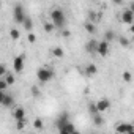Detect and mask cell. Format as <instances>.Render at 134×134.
Instances as JSON below:
<instances>
[{"mask_svg": "<svg viewBox=\"0 0 134 134\" xmlns=\"http://www.w3.org/2000/svg\"><path fill=\"white\" fill-rule=\"evenodd\" d=\"M120 44H121L123 47H126V46H129V40H126V38H120Z\"/></svg>", "mask_w": 134, "mask_h": 134, "instance_id": "4316f807", "label": "cell"}, {"mask_svg": "<svg viewBox=\"0 0 134 134\" xmlns=\"http://www.w3.org/2000/svg\"><path fill=\"white\" fill-rule=\"evenodd\" d=\"M104 38H106V41L109 43V41H112V40L115 38V33H114L112 30H107V32L104 33Z\"/></svg>", "mask_w": 134, "mask_h": 134, "instance_id": "e0dca14e", "label": "cell"}, {"mask_svg": "<svg viewBox=\"0 0 134 134\" xmlns=\"http://www.w3.org/2000/svg\"><path fill=\"white\" fill-rule=\"evenodd\" d=\"M99 55H107L109 54V43L106 41V40H103V41H99V44H98V51H96Z\"/></svg>", "mask_w": 134, "mask_h": 134, "instance_id": "52a82bcc", "label": "cell"}, {"mask_svg": "<svg viewBox=\"0 0 134 134\" xmlns=\"http://www.w3.org/2000/svg\"><path fill=\"white\" fill-rule=\"evenodd\" d=\"M131 131H134V125H131V123H120V125H117V132L118 134H129Z\"/></svg>", "mask_w": 134, "mask_h": 134, "instance_id": "5b68a950", "label": "cell"}, {"mask_svg": "<svg viewBox=\"0 0 134 134\" xmlns=\"http://www.w3.org/2000/svg\"><path fill=\"white\" fill-rule=\"evenodd\" d=\"M73 132H76V129H74V126H73L71 121L63 125L62 128H58V134H73Z\"/></svg>", "mask_w": 134, "mask_h": 134, "instance_id": "9c48e42d", "label": "cell"}, {"mask_svg": "<svg viewBox=\"0 0 134 134\" xmlns=\"http://www.w3.org/2000/svg\"><path fill=\"white\" fill-rule=\"evenodd\" d=\"M36 76H38V81H40V82L46 84V82H49V81L54 77V71H52L51 68L43 66V68H40V70L36 71Z\"/></svg>", "mask_w": 134, "mask_h": 134, "instance_id": "7a4b0ae2", "label": "cell"}, {"mask_svg": "<svg viewBox=\"0 0 134 134\" xmlns=\"http://www.w3.org/2000/svg\"><path fill=\"white\" fill-rule=\"evenodd\" d=\"M24 65H25V58H24V55H18V57H14V60H13V70H14L16 73H22Z\"/></svg>", "mask_w": 134, "mask_h": 134, "instance_id": "277c9868", "label": "cell"}, {"mask_svg": "<svg viewBox=\"0 0 134 134\" xmlns=\"http://www.w3.org/2000/svg\"><path fill=\"white\" fill-rule=\"evenodd\" d=\"M0 103H2L5 107H10V106H13L14 99H13L11 95H7L5 92H0Z\"/></svg>", "mask_w": 134, "mask_h": 134, "instance_id": "8992f818", "label": "cell"}, {"mask_svg": "<svg viewBox=\"0 0 134 134\" xmlns=\"http://www.w3.org/2000/svg\"><path fill=\"white\" fill-rule=\"evenodd\" d=\"M7 87H8V82L2 77V79H0V92H5V90H7Z\"/></svg>", "mask_w": 134, "mask_h": 134, "instance_id": "ffe728a7", "label": "cell"}, {"mask_svg": "<svg viewBox=\"0 0 134 134\" xmlns=\"http://www.w3.org/2000/svg\"><path fill=\"white\" fill-rule=\"evenodd\" d=\"M13 16H14V21L18 22V24H24V21H25V11H24V8H22V5H16L14 7V11H13Z\"/></svg>", "mask_w": 134, "mask_h": 134, "instance_id": "3957f363", "label": "cell"}, {"mask_svg": "<svg viewBox=\"0 0 134 134\" xmlns=\"http://www.w3.org/2000/svg\"><path fill=\"white\" fill-rule=\"evenodd\" d=\"M98 44H99V41H96V40H90V41L85 44V49H87V52H90V54H95V52L98 51Z\"/></svg>", "mask_w": 134, "mask_h": 134, "instance_id": "8fae6325", "label": "cell"}, {"mask_svg": "<svg viewBox=\"0 0 134 134\" xmlns=\"http://www.w3.org/2000/svg\"><path fill=\"white\" fill-rule=\"evenodd\" d=\"M33 126H35L36 129H43V120H41V118H36V120L33 121Z\"/></svg>", "mask_w": 134, "mask_h": 134, "instance_id": "44dd1931", "label": "cell"}, {"mask_svg": "<svg viewBox=\"0 0 134 134\" xmlns=\"http://www.w3.org/2000/svg\"><path fill=\"white\" fill-rule=\"evenodd\" d=\"M13 117L16 118V121L24 120V118H25V110H24V107H16V109L13 110Z\"/></svg>", "mask_w": 134, "mask_h": 134, "instance_id": "7c38bea8", "label": "cell"}, {"mask_svg": "<svg viewBox=\"0 0 134 134\" xmlns=\"http://www.w3.org/2000/svg\"><path fill=\"white\" fill-rule=\"evenodd\" d=\"M132 41H134V36H132Z\"/></svg>", "mask_w": 134, "mask_h": 134, "instance_id": "d6a6232c", "label": "cell"}, {"mask_svg": "<svg viewBox=\"0 0 134 134\" xmlns=\"http://www.w3.org/2000/svg\"><path fill=\"white\" fill-rule=\"evenodd\" d=\"M51 52H52L55 57H58V58H60V57H63V49H62V47H54Z\"/></svg>", "mask_w": 134, "mask_h": 134, "instance_id": "ac0fdd59", "label": "cell"}, {"mask_svg": "<svg viewBox=\"0 0 134 134\" xmlns=\"http://www.w3.org/2000/svg\"><path fill=\"white\" fill-rule=\"evenodd\" d=\"M131 32H132V33H134V24H132V25H131Z\"/></svg>", "mask_w": 134, "mask_h": 134, "instance_id": "f546056e", "label": "cell"}, {"mask_svg": "<svg viewBox=\"0 0 134 134\" xmlns=\"http://www.w3.org/2000/svg\"><path fill=\"white\" fill-rule=\"evenodd\" d=\"M129 10H131V11H132V13H134V2H132V3H131V5H129Z\"/></svg>", "mask_w": 134, "mask_h": 134, "instance_id": "f1b7e54d", "label": "cell"}, {"mask_svg": "<svg viewBox=\"0 0 134 134\" xmlns=\"http://www.w3.org/2000/svg\"><path fill=\"white\" fill-rule=\"evenodd\" d=\"M10 35H11V38H13V40H18V38H19V32H18L16 29H13V30L10 32Z\"/></svg>", "mask_w": 134, "mask_h": 134, "instance_id": "484cf974", "label": "cell"}, {"mask_svg": "<svg viewBox=\"0 0 134 134\" xmlns=\"http://www.w3.org/2000/svg\"><path fill=\"white\" fill-rule=\"evenodd\" d=\"M24 27H25L27 30H30V29L33 27V22H32V19H30L29 16H27V18H25V21H24Z\"/></svg>", "mask_w": 134, "mask_h": 134, "instance_id": "d6986e66", "label": "cell"}, {"mask_svg": "<svg viewBox=\"0 0 134 134\" xmlns=\"http://www.w3.org/2000/svg\"><path fill=\"white\" fill-rule=\"evenodd\" d=\"M93 121H95L96 126H101L104 123V118L101 117V114H96V115H93Z\"/></svg>", "mask_w": 134, "mask_h": 134, "instance_id": "9a60e30c", "label": "cell"}, {"mask_svg": "<svg viewBox=\"0 0 134 134\" xmlns=\"http://www.w3.org/2000/svg\"><path fill=\"white\" fill-rule=\"evenodd\" d=\"M129 134H134V131H131V132H129Z\"/></svg>", "mask_w": 134, "mask_h": 134, "instance_id": "1f68e13d", "label": "cell"}, {"mask_svg": "<svg viewBox=\"0 0 134 134\" xmlns=\"http://www.w3.org/2000/svg\"><path fill=\"white\" fill-rule=\"evenodd\" d=\"M54 27H55L54 24H51V22H44V30H46L47 33H49V32H52V30H54Z\"/></svg>", "mask_w": 134, "mask_h": 134, "instance_id": "7402d4cb", "label": "cell"}, {"mask_svg": "<svg viewBox=\"0 0 134 134\" xmlns=\"http://www.w3.org/2000/svg\"><path fill=\"white\" fill-rule=\"evenodd\" d=\"M109 107H110V103H109V99H106V98H103V99H99V101L96 103V109H98L99 114H103V112L107 110Z\"/></svg>", "mask_w": 134, "mask_h": 134, "instance_id": "ba28073f", "label": "cell"}, {"mask_svg": "<svg viewBox=\"0 0 134 134\" xmlns=\"http://www.w3.org/2000/svg\"><path fill=\"white\" fill-rule=\"evenodd\" d=\"M51 19H52V24H54L55 27H63L65 22H66L65 13H63L62 10H58V8H55V10L51 11Z\"/></svg>", "mask_w": 134, "mask_h": 134, "instance_id": "6da1fadb", "label": "cell"}, {"mask_svg": "<svg viewBox=\"0 0 134 134\" xmlns=\"http://www.w3.org/2000/svg\"><path fill=\"white\" fill-rule=\"evenodd\" d=\"M73 134H79V132H77V131H76V132H73Z\"/></svg>", "mask_w": 134, "mask_h": 134, "instance_id": "4dcf8cb0", "label": "cell"}, {"mask_svg": "<svg viewBox=\"0 0 134 134\" xmlns=\"http://www.w3.org/2000/svg\"><path fill=\"white\" fill-rule=\"evenodd\" d=\"M121 21H123L125 24H132V22H134V13H132L131 10H126V11L121 14Z\"/></svg>", "mask_w": 134, "mask_h": 134, "instance_id": "30bf717a", "label": "cell"}, {"mask_svg": "<svg viewBox=\"0 0 134 134\" xmlns=\"http://www.w3.org/2000/svg\"><path fill=\"white\" fill-rule=\"evenodd\" d=\"M84 29H85V30H87L88 33H95V30H96V29H95V25H93L92 22H85Z\"/></svg>", "mask_w": 134, "mask_h": 134, "instance_id": "2e32d148", "label": "cell"}, {"mask_svg": "<svg viewBox=\"0 0 134 134\" xmlns=\"http://www.w3.org/2000/svg\"><path fill=\"white\" fill-rule=\"evenodd\" d=\"M25 123H27V120H25V118H24V120H19V121L16 123V128H18V129H24Z\"/></svg>", "mask_w": 134, "mask_h": 134, "instance_id": "d4e9b609", "label": "cell"}, {"mask_svg": "<svg viewBox=\"0 0 134 134\" xmlns=\"http://www.w3.org/2000/svg\"><path fill=\"white\" fill-rule=\"evenodd\" d=\"M96 71H98V70H96V66H95L93 63H90V65L87 66V70H85L87 76H95V74H96Z\"/></svg>", "mask_w": 134, "mask_h": 134, "instance_id": "5bb4252c", "label": "cell"}, {"mask_svg": "<svg viewBox=\"0 0 134 134\" xmlns=\"http://www.w3.org/2000/svg\"><path fill=\"white\" fill-rule=\"evenodd\" d=\"M131 79H132V74H131L129 71H125V73H123V81H125V82H129Z\"/></svg>", "mask_w": 134, "mask_h": 134, "instance_id": "603a6c76", "label": "cell"}, {"mask_svg": "<svg viewBox=\"0 0 134 134\" xmlns=\"http://www.w3.org/2000/svg\"><path fill=\"white\" fill-rule=\"evenodd\" d=\"M66 123H70V120H68V115L66 114H62L58 118H57V123H55V126L57 128H62L63 125H66Z\"/></svg>", "mask_w": 134, "mask_h": 134, "instance_id": "4fadbf2b", "label": "cell"}, {"mask_svg": "<svg viewBox=\"0 0 134 134\" xmlns=\"http://www.w3.org/2000/svg\"><path fill=\"white\" fill-rule=\"evenodd\" d=\"M27 40H29L30 43H35V40H36V36H35L33 33H29V36H27Z\"/></svg>", "mask_w": 134, "mask_h": 134, "instance_id": "83f0119b", "label": "cell"}, {"mask_svg": "<svg viewBox=\"0 0 134 134\" xmlns=\"http://www.w3.org/2000/svg\"><path fill=\"white\" fill-rule=\"evenodd\" d=\"M7 82H8V85H11V84H14V76H11V74H7L5 77H3Z\"/></svg>", "mask_w": 134, "mask_h": 134, "instance_id": "cb8c5ba5", "label": "cell"}]
</instances>
